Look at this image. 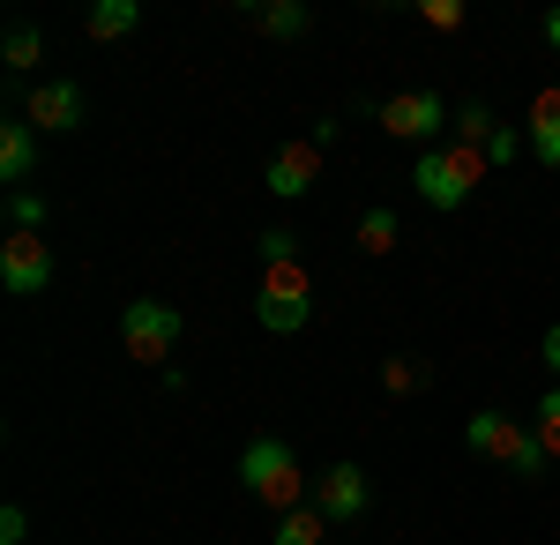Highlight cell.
Listing matches in <instances>:
<instances>
[{
  "label": "cell",
  "mask_w": 560,
  "mask_h": 545,
  "mask_svg": "<svg viewBox=\"0 0 560 545\" xmlns=\"http://www.w3.org/2000/svg\"><path fill=\"white\" fill-rule=\"evenodd\" d=\"M240 486H247V494H255L269 515H292V508L314 501V486H306L300 456H292L277 433H255V441L240 449Z\"/></svg>",
  "instance_id": "6da1fadb"
},
{
  "label": "cell",
  "mask_w": 560,
  "mask_h": 545,
  "mask_svg": "<svg viewBox=\"0 0 560 545\" xmlns=\"http://www.w3.org/2000/svg\"><path fill=\"white\" fill-rule=\"evenodd\" d=\"M464 449L486 456V463H501V471H516V478H538V471L553 463L546 449H538V433H530V426L509 419V411H493V404L464 419Z\"/></svg>",
  "instance_id": "7a4b0ae2"
},
{
  "label": "cell",
  "mask_w": 560,
  "mask_h": 545,
  "mask_svg": "<svg viewBox=\"0 0 560 545\" xmlns=\"http://www.w3.org/2000/svg\"><path fill=\"white\" fill-rule=\"evenodd\" d=\"M486 150H464V142H433L427 158H419V165H411V187H419V195H427L433 210H464V202H471V187L478 179H486Z\"/></svg>",
  "instance_id": "3957f363"
},
{
  "label": "cell",
  "mask_w": 560,
  "mask_h": 545,
  "mask_svg": "<svg viewBox=\"0 0 560 545\" xmlns=\"http://www.w3.org/2000/svg\"><path fill=\"white\" fill-rule=\"evenodd\" d=\"M255 322L269 336H300L314 322V285H306L300 262H277V269H261L255 285Z\"/></svg>",
  "instance_id": "277c9868"
},
{
  "label": "cell",
  "mask_w": 560,
  "mask_h": 545,
  "mask_svg": "<svg viewBox=\"0 0 560 545\" xmlns=\"http://www.w3.org/2000/svg\"><path fill=\"white\" fill-rule=\"evenodd\" d=\"M179 306H165V299H135L128 314H120V351H128L135 367H173L179 351Z\"/></svg>",
  "instance_id": "5b68a950"
},
{
  "label": "cell",
  "mask_w": 560,
  "mask_h": 545,
  "mask_svg": "<svg viewBox=\"0 0 560 545\" xmlns=\"http://www.w3.org/2000/svg\"><path fill=\"white\" fill-rule=\"evenodd\" d=\"M374 120H382L396 142H427V150H433V135L456 120V105L433 97V90H404V97H382V105H374Z\"/></svg>",
  "instance_id": "8992f818"
},
{
  "label": "cell",
  "mask_w": 560,
  "mask_h": 545,
  "mask_svg": "<svg viewBox=\"0 0 560 545\" xmlns=\"http://www.w3.org/2000/svg\"><path fill=\"white\" fill-rule=\"evenodd\" d=\"M15 113H23V120L38 127V135H75V127H83V83L52 76V83L15 90Z\"/></svg>",
  "instance_id": "52a82bcc"
},
{
  "label": "cell",
  "mask_w": 560,
  "mask_h": 545,
  "mask_svg": "<svg viewBox=\"0 0 560 545\" xmlns=\"http://www.w3.org/2000/svg\"><path fill=\"white\" fill-rule=\"evenodd\" d=\"M0 285L15 299H38L52 285V247H45V232H8L0 240Z\"/></svg>",
  "instance_id": "ba28073f"
},
{
  "label": "cell",
  "mask_w": 560,
  "mask_h": 545,
  "mask_svg": "<svg viewBox=\"0 0 560 545\" xmlns=\"http://www.w3.org/2000/svg\"><path fill=\"white\" fill-rule=\"evenodd\" d=\"M366 501H374V486H366V471H359L351 456H337L322 478H314V508H322L329 523H359Z\"/></svg>",
  "instance_id": "9c48e42d"
},
{
  "label": "cell",
  "mask_w": 560,
  "mask_h": 545,
  "mask_svg": "<svg viewBox=\"0 0 560 545\" xmlns=\"http://www.w3.org/2000/svg\"><path fill=\"white\" fill-rule=\"evenodd\" d=\"M314 179H322V142H284V150L261 165V187H269L277 202H300V195H314Z\"/></svg>",
  "instance_id": "30bf717a"
},
{
  "label": "cell",
  "mask_w": 560,
  "mask_h": 545,
  "mask_svg": "<svg viewBox=\"0 0 560 545\" xmlns=\"http://www.w3.org/2000/svg\"><path fill=\"white\" fill-rule=\"evenodd\" d=\"M38 158H45V135L23 120V113H8V120H0V179L23 195V179L38 172Z\"/></svg>",
  "instance_id": "8fae6325"
},
{
  "label": "cell",
  "mask_w": 560,
  "mask_h": 545,
  "mask_svg": "<svg viewBox=\"0 0 560 545\" xmlns=\"http://www.w3.org/2000/svg\"><path fill=\"white\" fill-rule=\"evenodd\" d=\"M523 142H530V158H538V165L560 172V83L530 97V113H523Z\"/></svg>",
  "instance_id": "7c38bea8"
},
{
  "label": "cell",
  "mask_w": 560,
  "mask_h": 545,
  "mask_svg": "<svg viewBox=\"0 0 560 545\" xmlns=\"http://www.w3.org/2000/svg\"><path fill=\"white\" fill-rule=\"evenodd\" d=\"M135 23H142V8H135V0H90V15H83V31H90L97 45L135 38Z\"/></svg>",
  "instance_id": "4fadbf2b"
},
{
  "label": "cell",
  "mask_w": 560,
  "mask_h": 545,
  "mask_svg": "<svg viewBox=\"0 0 560 545\" xmlns=\"http://www.w3.org/2000/svg\"><path fill=\"white\" fill-rule=\"evenodd\" d=\"M329 538V515L306 501V508H292V515H277V531H269V545H322Z\"/></svg>",
  "instance_id": "5bb4252c"
},
{
  "label": "cell",
  "mask_w": 560,
  "mask_h": 545,
  "mask_svg": "<svg viewBox=\"0 0 560 545\" xmlns=\"http://www.w3.org/2000/svg\"><path fill=\"white\" fill-rule=\"evenodd\" d=\"M493 135H501L493 105H486V97H464V105H456V142H464V150H486Z\"/></svg>",
  "instance_id": "9a60e30c"
},
{
  "label": "cell",
  "mask_w": 560,
  "mask_h": 545,
  "mask_svg": "<svg viewBox=\"0 0 560 545\" xmlns=\"http://www.w3.org/2000/svg\"><path fill=\"white\" fill-rule=\"evenodd\" d=\"M0 53H8V68H15V76H31V68L45 60V31H38V23H8Z\"/></svg>",
  "instance_id": "2e32d148"
},
{
  "label": "cell",
  "mask_w": 560,
  "mask_h": 545,
  "mask_svg": "<svg viewBox=\"0 0 560 545\" xmlns=\"http://www.w3.org/2000/svg\"><path fill=\"white\" fill-rule=\"evenodd\" d=\"M359 247H366V254H396V247H404V217H396V210H366V217H359Z\"/></svg>",
  "instance_id": "e0dca14e"
},
{
  "label": "cell",
  "mask_w": 560,
  "mask_h": 545,
  "mask_svg": "<svg viewBox=\"0 0 560 545\" xmlns=\"http://www.w3.org/2000/svg\"><path fill=\"white\" fill-rule=\"evenodd\" d=\"M255 23L269 31V38H284V45H292V38L306 31V8H300V0H269V8H255Z\"/></svg>",
  "instance_id": "ac0fdd59"
},
{
  "label": "cell",
  "mask_w": 560,
  "mask_h": 545,
  "mask_svg": "<svg viewBox=\"0 0 560 545\" xmlns=\"http://www.w3.org/2000/svg\"><path fill=\"white\" fill-rule=\"evenodd\" d=\"M530 433H538V449H546V456H560V381L530 404Z\"/></svg>",
  "instance_id": "d6986e66"
},
{
  "label": "cell",
  "mask_w": 560,
  "mask_h": 545,
  "mask_svg": "<svg viewBox=\"0 0 560 545\" xmlns=\"http://www.w3.org/2000/svg\"><path fill=\"white\" fill-rule=\"evenodd\" d=\"M45 195H8V232H45Z\"/></svg>",
  "instance_id": "ffe728a7"
},
{
  "label": "cell",
  "mask_w": 560,
  "mask_h": 545,
  "mask_svg": "<svg viewBox=\"0 0 560 545\" xmlns=\"http://www.w3.org/2000/svg\"><path fill=\"white\" fill-rule=\"evenodd\" d=\"M277 262H300V240H292V224H269V232H261V269H277Z\"/></svg>",
  "instance_id": "44dd1931"
},
{
  "label": "cell",
  "mask_w": 560,
  "mask_h": 545,
  "mask_svg": "<svg viewBox=\"0 0 560 545\" xmlns=\"http://www.w3.org/2000/svg\"><path fill=\"white\" fill-rule=\"evenodd\" d=\"M419 381H427V367H411V359H388V367H382V389H388V396H411Z\"/></svg>",
  "instance_id": "7402d4cb"
},
{
  "label": "cell",
  "mask_w": 560,
  "mask_h": 545,
  "mask_svg": "<svg viewBox=\"0 0 560 545\" xmlns=\"http://www.w3.org/2000/svg\"><path fill=\"white\" fill-rule=\"evenodd\" d=\"M419 23H433V31H464V0H419Z\"/></svg>",
  "instance_id": "603a6c76"
},
{
  "label": "cell",
  "mask_w": 560,
  "mask_h": 545,
  "mask_svg": "<svg viewBox=\"0 0 560 545\" xmlns=\"http://www.w3.org/2000/svg\"><path fill=\"white\" fill-rule=\"evenodd\" d=\"M516 150H523V135H516V127H501V135L486 142V165H516Z\"/></svg>",
  "instance_id": "cb8c5ba5"
},
{
  "label": "cell",
  "mask_w": 560,
  "mask_h": 545,
  "mask_svg": "<svg viewBox=\"0 0 560 545\" xmlns=\"http://www.w3.org/2000/svg\"><path fill=\"white\" fill-rule=\"evenodd\" d=\"M31 538V515L23 508H0V545H23Z\"/></svg>",
  "instance_id": "d4e9b609"
},
{
  "label": "cell",
  "mask_w": 560,
  "mask_h": 545,
  "mask_svg": "<svg viewBox=\"0 0 560 545\" xmlns=\"http://www.w3.org/2000/svg\"><path fill=\"white\" fill-rule=\"evenodd\" d=\"M538 351H546V367H553V381H560V322L546 329V344H538Z\"/></svg>",
  "instance_id": "484cf974"
},
{
  "label": "cell",
  "mask_w": 560,
  "mask_h": 545,
  "mask_svg": "<svg viewBox=\"0 0 560 545\" xmlns=\"http://www.w3.org/2000/svg\"><path fill=\"white\" fill-rule=\"evenodd\" d=\"M538 31H546V45L560 53V8H546V23H538Z\"/></svg>",
  "instance_id": "4316f807"
}]
</instances>
